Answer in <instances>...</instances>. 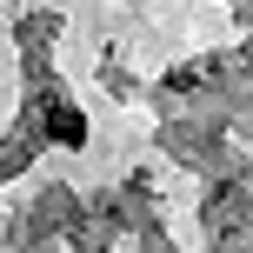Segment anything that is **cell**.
Wrapping results in <instances>:
<instances>
[{
  "mask_svg": "<svg viewBox=\"0 0 253 253\" xmlns=\"http://www.w3.org/2000/svg\"><path fill=\"white\" fill-rule=\"evenodd\" d=\"M47 133H53V140H67V147H80V140H87V120H80L74 107L47 100Z\"/></svg>",
  "mask_w": 253,
  "mask_h": 253,
  "instance_id": "1",
  "label": "cell"
}]
</instances>
